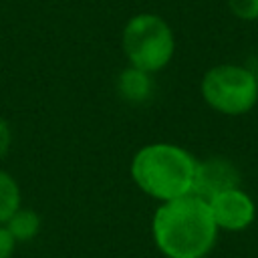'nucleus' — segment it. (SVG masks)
<instances>
[{
  "label": "nucleus",
  "mask_w": 258,
  "mask_h": 258,
  "mask_svg": "<svg viewBox=\"0 0 258 258\" xmlns=\"http://www.w3.org/2000/svg\"><path fill=\"white\" fill-rule=\"evenodd\" d=\"M8 232L14 236L16 242H24L30 240L32 236H36L38 228H40V220L32 210H18L8 222Z\"/></svg>",
  "instance_id": "1a4fd4ad"
},
{
  "label": "nucleus",
  "mask_w": 258,
  "mask_h": 258,
  "mask_svg": "<svg viewBox=\"0 0 258 258\" xmlns=\"http://www.w3.org/2000/svg\"><path fill=\"white\" fill-rule=\"evenodd\" d=\"M123 50L135 69L143 73L161 71L175 50L173 32L159 16L137 14L123 30Z\"/></svg>",
  "instance_id": "7ed1b4c3"
},
{
  "label": "nucleus",
  "mask_w": 258,
  "mask_h": 258,
  "mask_svg": "<svg viewBox=\"0 0 258 258\" xmlns=\"http://www.w3.org/2000/svg\"><path fill=\"white\" fill-rule=\"evenodd\" d=\"M8 147H10V129H8V123L0 119V159L6 155Z\"/></svg>",
  "instance_id": "f8f14e48"
},
{
  "label": "nucleus",
  "mask_w": 258,
  "mask_h": 258,
  "mask_svg": "<svg viewBox=\"0 0 258 258\" xmlns=\"http://www.w3.org/2000/svg\"><path fill=\"white\" fill-rule=\"evenodd\" d=\"M16 248V240L14 236L8 232V228L0 226V258H10L12 252Z\"/></svg>",
  "instance_id": "9b49d317"
},
{
  "label": "nucleus",
  "mask_w": 258,
  "mask_h": 258,
  "mask_svg": "<svg viewBox=\"0 0 258 258\" xmlns=\"http://www.w3.org/2000/svg\"><path fill=\"white\" fill-rule=\"evenodd\" d=\"M20 210V189L14 177L0 169V224H6Z\"/></svg>",
  "instance_id": "6e6552de"
},
{
  "label": "nucleus",
  "mask_w": 258,
  "mask_h": 258,
  "mask_svg": "<svg viewBox=\"0 0 258 258\" xmlns=\"http://www.w3.org/2000/svg\"><path fill=\"white\" fill-rule=\"evenodd\" d=\"M202 97L218 113H248L258 101V83L254 71L240 64H218L204 75Z\"/></svg>",
  "instance_id": "20e7f679"
},
{
  "label": "nucleus",
  "mask_w": 258,
  "mask_h": 258,
  "mask_svg": "<svg viewBox=\"0 0 258 258\" xmlns=\"http://www.w3.org/2000/svg\"><path fill=\"white\" fill-rule=\"evenodd\" d=\"M208 204H210V212H212L216 226L228 232L246 230L254 222V216H256L254 202L240 187L222 191L214 196Z\"/></svg>",
  "instance_id": "39448f33"
},
{
  "label": "nucleus",
  "mask_w": 258,
  "mask_h": 258,
  "mask_svg": "<svg viewBox=\"0 0 258 258\" xmlns=\"http://www.w3.org/2000/svg\"><path fill=\"white\" fill-rule=\"evenodd\" d=\"M238 183H240L238 169L228 159L212 157V159L198 163L191 196H198V198L210 202L214 196L238 187Z\"/></svg>",
  "instance_id": "423d86ee"
},
{
  "label": "nucleus",
  "mask_w": 258,
  "mask_h": 258,
  "mask_svg": "<svg viewBox=\"0 0 258 258\" xmlns=\"http://www.w3.org/2000/svg\"><path fill=\"white\" fill-rule=\"evenodd\" d=\"M196 167L198 161L185 149L171 143H151L135 153L131 175L151 198L171 202L191 194Z\"/></svg>",
  "instance_id": "f03ea898"
},
{
  "label": "nucleus",
  "mask_w": 258,
  "mask_h": 258,
  "mask_svg": "<svg viewBox=\"0 0 258 258\" xmlns=\"http://www.w3.org/2000/svg\"><path fill=\"white\" fill-rule=\"evenodd\" d=\"M254 77H256V83H258V67H256V71H254Z\"/></svg>",
  "instance_id": "ddd939ff"
},
{
  "label": "nucleus",
  "mask_w": 258,
  "mask_h": 258,
  "mask_svg": "<svg viewBox=\"0 0 258 258\" xmlns=\"http://www.w3.org/2000/svg\"><path fill=\"white\" fill-rule=\"evenodd\" d=\"M216 236L210 204L191 194L163 202L153 216V238L167 258H204Z\"/></svg>",
  "instance_id": "f257e3e1"
},
{
  "label": "nucleus",
  "mask_w": 258,
  "mask_h": 258,
  "mask_svg": "<svg viewBox=\"0 0 258 258\" xmlns=\"http://www.w3.org/2000/svg\"><path fill=\"white\" fill-rule=\"evenodd\" d=\"M228 8L240 20H258V0H228Z\"/></svg>",
  "instance_id": "9d476101"
},
{
  "label": "nucleus",
  "mask_w": 258,
  "mask_h": 258,
  "mask_svg": "<svg viewBox=\"0 0 258 258\" xmlns=\"http://www.w3.org/2000/svg\"><path fill=\"white\" fill-rule=\"evenodd\" d=\"M149 73H143L135 67L127 69L119 77V91L129 101H143L151 93V81L147 77Z\"/></svg>",
  "instance_id": "0eeeda50"
}]
</instances>
